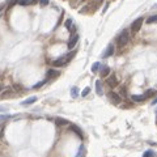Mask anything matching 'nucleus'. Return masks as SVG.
<instances>
[{
  "label": "nucleus",
  "instance_id": "f257e3e1",
  "mask_svg": "<svg viewBox=\"0 0 157 157\" xmlns=\"http://www.w3.org/2000/svg\"><path fill=\"white\" fill-rule=\"evenodd\" d=\"M73 55H75V51L69 52L67 56H62V58H59V59L54 60V62H52V65H54V67H63V65H65L71 59H72Z\"/></svg>",
  "mask_w": 157,
  "mask_h": 157
},
{
  "label": "nucleus",
  "instance_id": "f03ea898",
  "mask_svg": "<svg viewBox=\"0 0 157 157\" xmlns=\"http://www.w3.org/2000/svg\"><path fill=\"white\" fill-rule=\"evenodd\" d=\"M127 42H128V31L123 30L122 33L119 34V37H118L117 43H118V46L119 47H124L126 44H127Z\"/></svg>",
  "mask_w": 157,
  "mask_h": 157
},
{
  "label": "nucleus",
  "instance_id": "7ed1b4c3",
  "mask_svg": "<svg viewBox=\"0 0 157 157\" xmlns=\"http://www.w3.org/2000/svg\"><path fill=\"white\" fill-rule=\"evenodd\" d=\"M143 22H144V18L143 17L136 18V20L133 21L132 24H131V30H132L133 33L139 31V30H140V28H141V25H143Z\"/></svg>",
  "mask_w": 157,
  "mask_h": 157
},
{
  "label": "nucleus",
  "instance_id": "20e7f679",
  "mask_svg": "<svg viewBox=\"0 0 157 157\" xmlns=\"http://www.w3.org/2000/svg\"><path fill=\"white\" fill-rule=\"evenodd\" d=\"M37 0H9V7L15 4H20V5H30V4H34Z\"/></svg>",
  "mask_w": 157,
  "mask_h": 157
},
{
  "label": "nucleus",
  "instance_id": "39448f33",
  "mask_svg": "<svg viewBox=\"0 0 157 157\" xmlns=\"http://www.w3.org/2000/svg\"><path fill=\"white\" fill-rule=\"evenodd\" d=\"M106 83L109 84V86H110V88H115V86L118 85V78H117V76H115L114 73H113V75H110L109 77H107Z\"/></svg>",
  "mask_w": 157,
  "mask_h": 157
},
{
  "label": "nucleus",
  "instance_id": "423d86ee",
  "mask_svg": "<svg viewBox=\"0 0 157 157\" xmlns=\"http://www.w3.org/2000/svg\"><path fill=\"white\" fill-rule=\"evenodd\" d=\"M77 41H78V35L73 33L72 35H71L69 41H68V49H73V47L76 46V43H77Z\"/></svg>",
  "mask_w": 157,
  "mask_h": 157
},
{
  "label": "nucleus",
  "instance_id": "0eeeda50",
  "mask_svg": "<svg viewBox=\"0 0 157 157\" xmlns=\"http://www.w3.org/2000/svg\"><path fill=\"white\" fill-rule=\"evenodd\" d=\"M107 96H109V98H110V101L113 102V104H119L120 102V96L118 93H114V92H110L109 94H107Z\"/></svg>",
  "mask_w": 157,
  "mask_h": 157
},
{
  "label": "nucleus",
  "instance_id": "6e6552de",
  "mask_svg": "<svg viewBox=\"0 0 157 157\" xmlns=\"http://www.w3.org/2000/svg\"><path fill=\"white\" fill-rule=\"evenodd\" d=\"M13 96H15L13 90H10V89H7V90H4L1 94H0V98H1V99H7V98H12Z\"/></svg>",
  "mask_w": 157,
  "mask_h": 157
},
{
  "label": "nucleus",
  "instance_id": "1a4fd4ad",
  "mask_svg": "<svg viewBox=\"0 0 157 157\" xmlns=\"http://www.w3.org/2000/svg\"><path fill=\"white\" fill-rule=\"evenodd\" d=\"M113 54H114V46H113V44H109L107 49L105 50V52L102 54V58H109V56H111Z\"/></svg>",
  "mask_w": 157,
  "mask_h": 157
},
{
  "label": "nucleus",
  "instance_id": "9d476101",
  "mask_svg": "<svg viewBox=\"0 0 157 157\" xmlns=\"http://www.w3.org/2000/svg\"><path fill=\"white\" fill-rule=\"evenodd\" d=\"M71 131H73L75 133H77V136L80 139H84V132L77 127V126H71Z\"/></svg>",
  "mask_w": 157,
  "mask_h": 157
},
{
  "label": "nucleus",
  "instance_id": "9b49d317",
  "mask_svg": "<svg viewBox=\"0 0 157 157\" xmlns=\"http://www.w3.org/2000/svg\"><path fill=\"white\" fill-rule=\"evenodd\" d=\"M96 92L98 96H104V90H102V83L99 80L96 81Z\"/></svg>",
  "mask_w": 157,
  "mask_h": 157
},
{
  "label": "nucleus",
  "instance_id": "f8f14e48",
  "mask_svg": "<svg viewBox=\"0 0 157 157\" xmlns=\"http://www.w3.org/2000/svg\"><path fill=\"white\" fill-rule=\"evenodd\" d=\"M59 71H55V69H49L47 71V78H54L56 76H59Z\"/></svg>",
  "mask_w": 157,
  "mask_h": 157
},
{
  "label": "nucleus",
  "instance_id": "ddd939ff",
  "mask_svg": "<svg viewBox=\"0 0 157 157\" xmlns=\"http://www.w3.org/2000/svg\"><path fill=\"white\" fill-rule=\"evenodd\" d=\"M147 98H148V97H147L145 93L141 94V96H132V99H133L135 102H143V101H145Z\"/></svg>",
  "mask_w": 157,
  "mask_h": 157
},
{
  "label": "nucleus",
  "instance_id": "4468645a",
  "mask_svg": "<svg viewBox=\"0 0 157 157\" xmlns=\"http://www.w3.org/2000/svg\"><path fill=\"white\" fill-rule=\"evenodd\" d=\"M55 124L56 126H64V124H69L67 119H63V118H56L55 119Z\"/></svg>",
  "mask_w": 157,
  "mask_h": 157
},
{
  "label": "nucleus",
  "instance_id": "2eb2a0df",
  "mask_svg": "<svg viewBox=\"0 0 157 157\" xmlns=\"http://www.w3.org/2000/svg\"><path fill=\"white\" fill-rule=\"evenodd\" d=\"M109 73H110V68L107 67V65H102V68H101V76L102 77L109 76Z\"/></svg>",
  "mask_w": 157,
  "mask_h": 157
},
{
  "label": "nucleus",
  "instance_id": "dca6fc26",
  "mask_svg": "<svg viewBox=\"0 0 157 157\" xmlns=\"http://www.w3.org/2000/svg\"><path fill=\"white\" fill-rule=\"evenodd\" d=\"M35 101H37V97H30V98L22 101V104H21V105H24V106H28V105H30V104H34Z\"/></svg>",
  "mask_w": 157,
  "mask_h": 157
},
{
  "label": "nucleus",
  "instance_id": "f3484780",
  "mask_svg": "<svg viewBox=\"0 0 157 157\" xmlns=\"http://www.w3.org/2000/svg\"><path fill=\"white\" fill-rule=\"evenodd\" d=\"M86 154V149L84 145H80V149H78L77 154H76V157H84Z\"/></svg>",
  "mask_w": 157,
  "mask_h": 157
},
{
  "label": "nucleus",
  "instance_id": "a211bd4d",
  "mask_svg": "<svg viewBox=\"0 0 157 157\" xmlns=\"http://www.w3.org/2000/svg\"><path fill=\"white\" fill-rule=\"evenodd\" d=\"M64 25H65V28H67L68 30L71 31V33H73V30H75V29L72 28V20H71V18H68V20L65 21V22H64Z\"/></svg>",
  "mask_w": 157,
  "mask_h": 157
},
{
  "label": "nucleus",
  "instance_id": "6ab92c4d",
  "mask_svg": "<svg viewBox=\"0 0 157 157\" xmlns=\"http://www.w3.org/2000/svg\"><path fill=\"white\" fill-rule=\"evenodd\" d=\"M154 22H157V15H153L147 18V24H154Z\"/></svg>",
  "mask_w": 157,
  "mask_h": 157
},
{
  "label": "nucleus",
  "instance_id": "aec40b11",
  "mask_svg": "<svg viewBox=\"0 0 157 157\" xmlns=\"http://www.w3.org/2000/svg\"><path fill=\"white\" fill-rule=\"evenodd\" d=\"M71 96H72L73 98H76V97L78 96V88L77 86H73V88L71 89Z\"/></svg>",
  "mask_w": 157,
  "mask_h": 157
},
{
  "label": "nucleus",
  "instance_id": "412c9836",
  "mask_svg": "<svg viewBox=\"0 0 157 157\" xmlns=\"http://www.w3.org/2000/svg\"><path fill=\"white\" fill-rule=\"evenodd\" d=\"M154 156H156V154H154V152L151 151V149H149V151H147V152H144V154H143V157H154Z\"/></svg>",
  "mask_w": 157,
  "mask_h": 157
},
{
  "label": "nucleus",
  "instance_id": "4be33fe9",
  "mask_svg": "<svg viewBox=\"0 0 157 157\" xmlns=\"http://www.w3.org/2000/svg\"><path fill=\"white\" fill-rule=\"evenodd\" d=\"M99 65H101V64H99V63H94V64L92 65V72H94V73H96L97 71L99 69Z\"/></svg>",
  "mask_w": 157,
  "mask_h": 157
},
{
  "label": "nucleus",
  "instance_id": "5701e85b",
  "mask_svg": "<svg viewBox=\"0 0 157 157\" xmlns=\"http://www.w3.org/2000/svg\"><path fill=\"white\" fill-rule=\"evenodd\" d=\"M43 84H46V80H44V81H39V83H38V84H35V85H34L33 88H34V89H38V88H41V86L43 85Z\"/></svg>",
  "mask_w": 157,
  "mask_h": 157
},
{
  "label": "nucleus",
  "instance_id": "b1692460",
  "mask_svg": "<svg viewBox=\"0 0 157 157\" xmlns=\"http://www.w3.org/2000/svg\"><path fill=\"white\" fill-rule=\"evenodd\" d=\"M154 93H156V92H154V89H149V90H147V92H145L147 97H151V96H153Z\"/></svg>",
  "mask_w": 157,
  "mask_h": 157
},
{
  "label": "nucleus",
  "instance_id": "393cba45",
  "mask_svg": "<svg viewBox=\"0 0 157 157\" xmlns=\"http://www.w3.org/2000/svg\"><path fill=\"white\" fill-rule=\"evenodd\" d=\"M89 92H90V88H85V89H84V90H83V93H81V96H83V97L88 96V94H89Z\"/></svg>",
  "mask_w": 157,
  "mask_h": 157
},
{
  "label": "nucleus",
  "instance_id": "a878e982",
  "mask_svg": "<svg viewBox=\"0 0 157 157\" xmlns=\"http://www.w3.org/2000/svg\"><path fill=\"white\" fill-rule=\"evenodd\" d=\"M8 118H10V115H0V122H3V120H5V119H8Z\"/></svg>",
  "mask_w": 157,
  "mask_h": 157
},
{
  "label": "nucleus",
  "instance_id": "bb28decb",
  "mask_svg": "<svg viewBox=\"0 0 157 157\" xmlns=\"http://www.w3.org/2000/svg\"><path fill=\"white\" fill-rule=\"evenodd\" d=\"M39 3H41V5H43L44 7V5L49 4V0H39Z\"/></svg>",
  "mask_w": 157,
  "mask_h": 157
},
{
  "label": "nucleus",
  "instance_id": "cd10ccee",
  "mask_svg": "<svg viewBox=\"0 0 157 157\" xmlns=\"http://www.w3.org/2000/svg\"><path fill=\"white\" fill-rule=\"evenodd\" d=\"M15 88H16V89H17V90H22V88H21V86H20V85H15Z\"/></svg>",
  "mask_w": 157,
  "mask_h": 157
},
{
  "label": "nucleus",
  "instance_id": "c85d7f7f",
  "mask_svg": "<svg viewBox=\"0 0 157 157\" xmlns=\"http://www.w3.org/2000/svg\"><path fill=\"white\" fill-rule=\"evenodd\" d=\"M154 104H157V99H154V101H153V105H154Z\"/></svg>",
  "mask_w": 157,
  "mask_h": 157
},
{
  "label": "nucleus",
  "instance_id": "c756f323",
  "mask_svg": "<svg viewBox=\"0 0 157 157\" xmlns=\"http://www.w3.org/2000/svg\"><path fill=\"white\" fill-rule=\"evenodd\" d=\"M1 89H3V85H1V84H0V90H1Z\"/></svg>",
  "mask_w": 157,
  "mask_h": 157
}]
</instances>
